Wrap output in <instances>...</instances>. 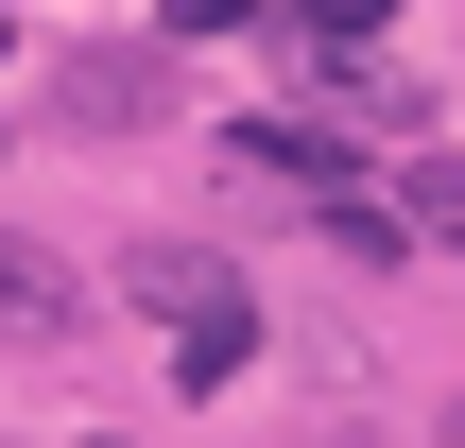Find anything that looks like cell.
<instances>
[{
    "instance_id": "1",
    "label": "cell",
    "mask_w": 465,
    "mask_h": 448,
    "mask_svg": "<svg viewBox=\"0 0 465 448\" xmlns=\"http://www.w3.org/2000/svg\"><path fill=\"white\" fill-rule=\"evenodd\" d=\"M138 311H173V380H190V397H224V380L259 363V294H242L207 242H138Z\"/></svg>"
},
{
    "instance_id": "2",
    "label": "cell",
    "mask_w": 465,
    "mask_h": 448,
    "mask_svg": "<svg viewBox=\"0 0 465 448\" xmlns=\"http://www.w3.org/2000/svg\"><path fill=\"white\" fill-rule=\"evenodd\" d=\"M242 173H293V190H345V138H328V121H242Z\"/></svg>"
},
{
    "instance_id": "3",
    "label": "cell",
    "mask_w": 465,
    "mask_h": 448,
    "mask_svg": "<svg viewBox=\"0 0 465 448\" xmlns=\"http://www.w3.org/2000/svg\"><path fill=\"white\" fill-rule=\"evenodd\" d=\"M0 328H17V345H69V276H52L35 242H0Z\"/></svg>"
},
{
    "instance_id": "4",
    "label": "cell",
    "mask_w": 465,
    "mask_h": 448,
    "mask_svg": "<svg viewBox=\"0 0 465 448\" xmlns=\"http://www.w3.org/2000/svg\"><path fill=\"white\" fill-rule=\"evenodd\" d=\"M397 224H431V242L465 259V155H414V207H397Z\"/></svg>"
},
{
    "instance_id": "5",
    "label": "cell",
    "mask_w": 465,
    "mask_h": 448,
    "mask_svg": "<svg viewBox=\"0 0 465 448\" xmlns=\"http://www.w3.org/2000/svg\"><path fill=\"white\" fill-rule=\"evenodd\" d=\"M293 35H328V52H362V35H397V0H293Z\"/></svg>"
},
{
    "instance_id": "6",
    "label": "cell",
    "mask_w": 465,
    "mask_h": 448,
    "mask_svg": "<svg viewBox=\"0 0 465 448\" xmlns=\"http://www.w3.org/2000/svg\"><path fill=\"white\" fill-rule=\"evenodd\" d=\"M242 17H259V0H173V35H242Z\"/></svg>"
},
{
    "instance_id": "7",
    "label": "cell",
    "mask_w": 465,
    "mask_h": 448,
    "mask_svg": "<svg viewBox=\"0 0 465 448\" xmlns=\"http://www.w3.org/2000/svg\"><path fill=\"white\" fill-rule=\"evenodd\" d=\"M0 52H17V35H0Z\"/></svg>"
}]
</instances>
